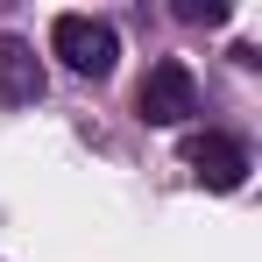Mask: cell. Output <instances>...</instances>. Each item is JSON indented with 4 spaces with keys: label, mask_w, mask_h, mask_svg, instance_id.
Here are the masks:
<instances>
[{
    "label": "cell",
    "mask_w": 262,
    "mask_h": 262,
    "mask_svg": "<svg viewBox=\"0 0 262 262\" xmlns=\"http://www.w3.org/2000/svg\"><path fill=\"white\" fill-rule=\"evenodd\" d=\"M177 21H206V29H220V21H227V0H177Z\"/></svg>",
    "instance_id": "5b68a950"
},
{
    "label": "cell",
    "mask_w": 262,
    "mask_h": 262,
    "mask_svg": "<svg viewBox=\"0 0 262 262\" xmlns=\"http://www.w3.org/2000/svg\"><path fill=\"white\" fill-rule=\"evenodd\" d=\"M50 43H57V57H64L71 71H85V78H106L114 57H121V36H114L106 21H92V14H57Z\"/></svg>",
    "instance_id": "7a4b0ae2"
},
{
    "label": "cell",
    "mask_w": 262,
    "mask_h": 262,
    "mask_svg": "<svg viewBox=\"0 0 262 262\" xmlns=\"http://www.w3.org/2000/svg\"><path fill=\"white\" fill-rule=\"evenodd\" d=\"M0 99L7 106L43 99V64H36V50L21 43V36H0Z\"/></svg>",
    "instance_id": "277c9868"
},
{
    "label": "cell",
    "mask_w": 262,
    "mask_h": 262,
    "mask_svg": "<svg viewBox=\"0 0 262 262\" xmlns=\"http://www.w3.org/2000/svg\"><path fill=\"white\" fill-rule=\"evenodd\" d=\"M184 163L199 170L206 191H241V184H248V149L227 142V135H191V142H184Z\"/></svg>",
    "instance_id": "3957f363"
},
{
    "label": "cell",
    "mask_w": 262,
    "mask_h": 262,
    "mask_svg": "<svg viewBox=\"0 0 262 262\" xmlns=\"http://www.w3.org/2000/svg\"><path fill=\"white\" fill-rule=\"evenodd\" d=\"M135 114H142L149 128L191 121V114H199V78H191V64H177V57L149 64V78H142V92H135Z\"/></svg>",
    "instance_id": "6da1fadb"
}]
</instances>
